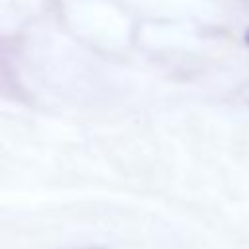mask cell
Instances as JSON below:
<instances>
[{
    "label": "cell",
    "instance_id": "cell-1",
    "mask_svg": "<svg viewBox=\"0 0 249 249\" xmlns=\"http://www.w3.org/2000/svg\"><path fill=\"white\" fill-rule=\"evenodd\" d=\"M80 249H107V247H99V245H89V247H80Z\"/></svg>",
    "mask_w": 249,
    "mask_h": 249
}]
</instances>
